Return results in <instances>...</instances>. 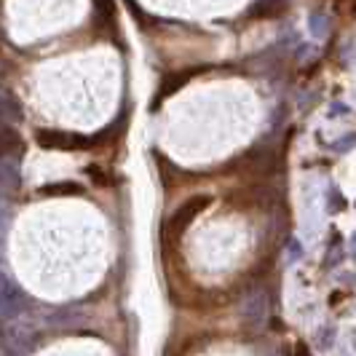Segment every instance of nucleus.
Returning <instances> with one entry per match:
<instances>
[{"label": "nucleus", "instance_id": "1", "mask_svg": "<svg viewBox=\"0 0 356 356\" xmlns=\"http://www.w3.org/2000/svg\"><path fill=\"white\" fill-rule=\"evenodd\" d=\"M97 143H99V137H81V134H70V131H49V129L38 131V145L51 147V150H83Z\"/></svg>", "mask_w": 356, "mask_h": 356}, {"label": "nucleus", "instance_id": "2", "mask_svg": "<svg viewBox=\"0 0 356 356\" xmlns=\"http://www.w3.org/2000/svg\"><path fill=\"white\" fill-rule=\"evenodd\" d=\"M191 75H193V70H191V72H172V75H166V78L161 81L159 97L153 99V110H156V107H159L161 102L166 99V97H172V94H175L177 89H182V86L188 83V78H191Z\"/></svg>", "mask_w": 356, "mask_h": 356}, {"label": "nucleus", "instance_id": "3", "mask_svg": "<svg viewBox=\"0 0 356 356\" xmlns=\"http://www.w3.org/2000/svg\"><path fill=\"white\" fill-rule=\"evenodd\" d=\"M207 204H209V198H207V196L191 198V201H188V204H185V207H182L175 217H172V228H177V231H179V228H185V225L191 222V217H196V214L201 212Z\"/></svg>", "mask_w": 356, "mask_h": 356}, {"label": "nucleus", "instance_id": "4", "mask_svg": "<svg viewBox=\"0 0 356 356\" xmlns=\"http://www.w3.org/2000/svg\"><path fill=\"white\" fill-rule=\"evenodd\" d=\"M327 27H330V22H327L324 14H311V17H308V30H311V35L314 38L327 35Z\"/></svg>", "mask_w": 356, "mask_h": 356}, {"label": "nucleus", "instance_id": "5", "mask_svg": "<svg viewBox=\"0 0 356 356\" xmlns=\"http://www.w3.org/2000/svg\"><path fill=\"white\" fill-rule=\"evenodd\" d=\"M43 193H49V196H56V193H81V185H75V182H59V185H46V188H43Z\"/></svg>", "mask_w": 356, "mask_h": 356}, {"label": "nucleus", "instance_id": "6", "mask_svg": "<svg viewBox=\"0 0 356 356\" xmlns=\"http://www.w3.org/2000/svg\"><path fill=\"white\" fill-rule=\"evenodd\" d=\"M348 147H356V134H348V137H343L338 143H332V150H335V153H346Z\"/></svg>", "mask_w": 356, "mask_h": 356}, {"label": "nucleus", "instance_id": "7", "mask_svg": "<svg viewBox=\"0 0 356 356\" xmlns=\"http://www.w3.org/2000/svg\"><path fill=\"white\" fill-rule=\"evenodd\" d=\"M343 113H346V105H340V102L330 107V115H343Z\"/></svg>", "mask_w": 356, "mask_h": 356}, {"label": "nucleus", "instance_id": "8", "mask_svg": "<svg viewBox=\"0 0 356 356\" xmlns=\"http://www.w3.org/2000/svg\"><path fill=\"white\" fill-rule=\"evenodd\" d=\"M351 254L356 257V231L351 233Z\"/></svg>", "mask_w": 356, "mask_h": 356}, {"label": "nucleus", "instance_id": "9", "mask_svg": "<svg viewBox=\"0 0 356 356\" xmlns=\"http://www.w3.org/2000/svg\"><path fill=\"white\" fill-rule=\"evenodd\" d=\"M279 3H282V0H279Z\"/></svg>", "mask_w": 356, "mask_h": 356}]
</instances>
